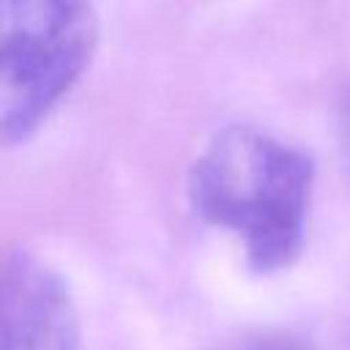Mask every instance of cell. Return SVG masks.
I'll return each instance as SVG.
<instances>
[{
	"instance_id": "obj_2",
	"label": "cell",
	"mask_w": 350,
	"mask_h": 350,
	"mask_svg": "<svg viewBox=\"0 0 350 350\" xmlns=\"http://www.w3.org/2000/svg\"><path fill=\"white\" fill-rule=\"evenodd\" d=\"M88 0H0V134L27 139L88 68L96 49Z\"/></svg>"
},
{
	"instance_id": "obj_4",
	"label": "cell",
	"mask_w": 350,
	"mask_h": 350,
	"mask_svg": "<svg viewBox=\"0 0 350 350\" xmlns=\"http://www.w3.org/2000/svg\"><path fill=\"white\" fill-rule=\"evenodd\" d=\"M238 350H317V347L293 334H260L254 339H246Z\"/></svg>"
},
{
	"instance_id": "obj_3",
	"label": "cell",
	"mask_w": 350,
	"mask_h": 350,
	"mask_svg": "<svg viewBox=\"0 0 350 350\" xmlns=\"http://www.w3.org/2000/svg\"><path fill=\"white\" fill-rule=\"evenodd\" d=\"M0 350H79V325L63 276L16 249L0 276Z\"/></svg>"
},
{
	"instance_id": "obj_5",
	"label": "cell",
	"mask_w": 350,
	"mask_h": 350,
	"mask_svg": "<svg viewBox=\"0 0 350 350\" xmlns=\"http://www.w3.org/2000/svg\"><path fill=\"white\" fill-rule=\"evenodd\" d=\"M339 145H342V159H345L347 172H350V90H347L342 109H339Z\"/></svg>"
},
{
	"instance_id": "obj_1",
	"label": "cell",
	"mask_w": 350,
	"mask_h": 350,
	"mask_svg": "<svg viewBox=\"0 0 350 350\" xmlns=\"http://www.w3.org/2000/svg\"><path fill=\"white\" fill-rule=\"evenodd\" d=\"M312 159L249 126L219 131L189 172V200L213 227L241 238L257 273L287 268L304 246Z\"/></svg>"
}]
</instances>
